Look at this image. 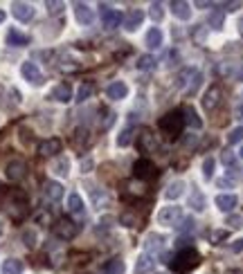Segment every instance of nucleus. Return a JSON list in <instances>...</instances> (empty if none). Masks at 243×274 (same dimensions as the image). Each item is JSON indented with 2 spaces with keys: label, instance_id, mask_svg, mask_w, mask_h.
Here are the masks:
<instances>
[{
  "label": "nucleus",
  "instance_id": "1",
  "mask_svg": "<svg viewBox=\"0 0 243 274\" xmlns=\"http://www.w3.org/2000/svg\"><path fill=\"white\" fill-rule=\"evenodd\" d=\"M169 263H171V270H176V272H189V270L201 265V254L196 252L194 247H185L180 249Z\"/></svg>",
  "mask_w": 243,
  "mask_h": 274
},
{
  "label": "nucleus",
  "instance_id": "2",
  "mask_svg": "<svg viewBox=\"0 0 243 274\" xmlns=\"http://www.w3.org/2000/svg\"><path fill=\"white\" fill-rule=\"evenodd\" d=\"M7 198H9V200L5 202L7 214H9L14 220L25 218V214H27V195L23 193V191L14 189V191H9V193H7Z\"/></svg>",
  "mask_w": 243,
  "mask_h": 274
},
{
  "label": "nucleus",
  "instance_id": "3",
  "mask_svg": "<svg viewBox=\"0 0 243 274\" xmlns=\"http://www.w3.org/2000/svg\"><path fill=\"white\" fill-rule=\"evenodd\" d=\"M182 126H185L182 112H167L164 117H160V131L167 133L169 137H180Z\"/></svg>",
  "mask_w": 243,
  "mask_h": 274
},
{
  "label": "nucleus",
  "instance_id": "4",
  "mask_svg": "<svg viewBox=\"0 0 243 274\" xmlns=\"http://www.w3.org/2000/svg\"><path fill=\"white\" fill-rule=\"evenodd\" d=\"M180 220H182V209L180 207H164V209L158 211V222L164 227H178Z\"/></svg>",
  "mask_w": 243,
  "mask_h": 274
},
{
  "label": "nucleus",
  "instance_id": "5",
  "mask_svg": "<svg viewBox=\"0 0 243 274\" xmlns=\"http://www.w3.org/2000/svg\"><path fill=\"white\" fill-rule=\"evenodd\" d=\"M133 173H135V178H140V180H151V178L158 175V169H155V164L151 162V160L140 158L138 162L133 164Z\"/></svg>",
  "mask_w": 243,
  "mask_h": 274
},
{
  "label": "nucleus",
  "instance_id": "6",
  "mask_svg": "<svg viewBox=\"0 0 243 274\" xmlns=\"http://www.w3.org/2000/svg\"><path fill=\"white\" fill-rule=\"evenodd\" d=\"M77 232H79V227L74 225L72 220H68V218H61V220H57V225H54V234H57L61 241H72V238L77 236Z\"/></svg>",
  "mask_w": 243,
  "mask_h": 274
},
{
  "label": "nucleus",
  "instance_id": "7",
  "mask_svg": "<svg viewBox=\"0 0 243 274\" xmlns=\"http://www.w3.org/2000/svg\"><path fill=\"white\" fill-rule=\"evenodd\" d=\"M99 14H101V23H104L106 29H115V27H120L122 14L117 9H113L111 5H101L99 7Z\"/></svg>",
  "mask_w": 243,
  "mask_h": 274
},
{
  "label": "nucleus",
  "instance_id": "8",
  "mask_svg": "<svg viewBox=\"0 0 243 274\" xmlns=\"http://www.w3.org/2000/svg\"><path fill=\"white\" fill-rule=\"evenodd\" d=\"M138 148L142 153H155V151H158V139H155V135L149 131V128H142V131H140Z\"/></svg>",
  "mask_w": 243,
  "mask_h": 274
},
{
  "label": "nucleus",
  "instance_id": "9",
  "mask_svg": "<svg viewBox=\"0 0 243 274\" xmlns=\"http://www.w3.org/2000/svg\"><path fill=\"white\" fill-rule=\"evenodd\" d=\"M21 74H23V79L30 81L32 85H41L43 83V72L38 70L36 63H32V61H25V63L21 65Z\"/></svg>",
  "mask_w": 243,
  "mask_h": 274
},
{
  "label": "nucleus",
  "instance_id": "10",
  "mask_svg": "<svg viewBox=\"0 0 243 274\" xmlns=\"http://www.w3.org/2000/svg\"><path fill=\"white\" fill-rule=\"evenodd\" d=\"M221 99H223L221 85H210V90H207L205 97H203V108H205V110H214V108L221 104Z\"/></svg>",
  "mask_w": 243,
  "mask_h": 274
},
{
  "label": "nucleus",
  "instance_id": "11",
  "mask_svg": "<svg viewBox=\"0 0 243 274\" xmlns=\"http://www.w3.org/2000/svg\"><path fill=\"white\" fill-rule=\"evenodd\" d=\"M25 171H27V166H25L23 160H11V162L5 166V175H7V180H11V182H18V180L25 178Z\"/></svg>",
  "mask_w": 243,
  "mask_h": 274
},
{
  "label": "nucleus",
  "instance_id": "12",
  "mask_svg": "<svg viewBox=\"0 0 243 274\" xmlns=\"http://www.w3.org/2000/svg\"><path fill=\"white\" fill-rule=\"evenodd\" d=\"M11 14H14L16 21L30 23L34 18V7L30 5V2H14V5H11Z\"/></svg>",
  "mask_w": 243,
  "mask_h": 274
},
{
  "label": "nucleus",
  "instance_id": "13",
  "mask_svg": "<svg viewBox=\"0 0 243 274\" xmlns=\"http://www.w3.org/2000/svg\"><path fill=\"white\" fill-rule=\"evenodd\" d=\"M61 153V139H57V137H50V139H43L41 144H38V155H43V158H52V155Z\"/></svg>",
  "mask_w": 243,
  "mask_h": 274
},
{
  "label": "nucleus",
  "instance_id": "14",
  "mask_svg": "<svg viewBox=\"0 0 243 274\" xmlns=\"http://www.w3.org/2000/svg\"><path fill=\"white\" fill-rule=\"evenodd\" d=\"M74 18H77V23H81V25H92L95 11L90 9L86 2H77V5H74Z\"/></svg>",
  "mask_w": 243,
  "mask_h": 274
},
{
  "label": "nucleus",
  "instance_id": "15",
  "mask_svg": "<svg viewBox=\"0 0 243 274\" xmlns=\"http://www.w3.org/2000/svg\"><path fill=\"white\" fill-rule=\"evenodd\" d=\"M43 193H45V198H48L50 202H59L63 198V187L59 185V182H54V180H48V182L43 185Z\"/></svg>",
  "mask_w": 243,
  "mask_h": 274
},
{
  "label": "nucleus",
  "instance_id": "16",
  "mask_svg": "<svg viewBox=\"0 0 243 274\" xmlns=\"http://www.w3.org/2000/svg\"><path fill=\"white\" fill-rule=\"evenodd\" d=\"M144 21V11L142 9H131L126 14V18H124V29L126 32H135L140 25H142Z\"/></svg>",
  "mask_w": 243,
  "mask_h": 274
},
{
  "label": "nucleus",
  "instance_id": "17",
  "mask_svg": "<svg viewBox=\"0 0 243 274\" xmlns=\"http://www.w3.org/2000/svg\"><path fill=\"white\" fill-rule=\"evenodd\" d=\"M106 95L111 97L113 101H122L128 97V85L124 83V81H113L111 85H108V90H106Z\"/></svg>",
  "mask_w": 243,
  "mask_h": 274
},
{
  "label": "nucleus",
  "instance_id": "18",
  "mask_svg": "<svg viewBox=\"0 0 243 274\" xmlns=\"http://www.w3.org/2000/svg\"><path fill=\"white\" fill-rule=\"evenodd\" d=\"M182 121H185L187 126L194 128V131L203 128V119L198 117V112L194 110V106H185V108H182Z\"/></svg>",
  "mask_w": 243,
  "mask_h": 274
},
{
  "label": "nucleus",
  "instance_id": "19",
  "mask_svg": "<svg viewBox=\"0 0 243 274\" xmlns=\"http://www.w3.org/2000/svg\"><path fill=\"white\" fill-rule=\"evenodd\" d=\"M52 99L59 101V104H68V101H72V88H70L68 83H59L54 85L52 90Z\"/></svg>",
  "mask_w": 243,
  "mask_h": 274
},
{
  "label": "nucleus",
  "instance_id": "20",
  "mask_svg": "<svg viewBox=\"0 0 243 274\" xmlns=\"http://www.w3.org/2000/svg\"><path fill=\"white\" fill-rule=\"evenodd\" d=\"M214 202H216L218 209L227 214V211H232L234 207L239 205V198L234 193H221V195H216V200H214Z\"/></svg>",
  "mask_w": 243,
  "mask_h": 274
},
{
  "label": "nucleus",
  "instance_id": "21",
  "mask_svg": "<svg viewBox=\"0 0 243 274\" xmlns=\"http://www.w3.org/2000/svg\"><path fill=\"white\" fill-rule=\"evenodd\" d=\"M171 11H174V16L178 21H189L191 18V5H187L182 0H174L171 2Z\"/></svg>",
  "mask_w": 243,
  "mask_h": 274
},
{
  "label": "nucleus",
  "instance_id": "22",
  "mask_svg": "<svg viewBox=\"0 0 243 274\" xmlns=\"http://www.w3.org/2000/svg\"><path fill=\"white\" fill-rule=\"evenodd\" d=\"M144 247H147V254L151 256L153 252H160L164 247V236L162 234H149L147 241H144Z\"/></svg>",
  "mask_w": 243,
  "mask_h": 274
},
{
  "label": "nucleus",
  "instance_id": "23",
  "mask_svg": "<svg viewBox=\"0 0 243 274\" xmlns=\"http://www.w3.org/2000/svg\"><path fill=\"white\" fill-rule=\"evenodd\" d=\"M68 211L74 214V216H84L86 207H84V198L79 193H70L68 195Z\"/></svg>",
  "mask_w": 243,
  "mask_h": 274
},
{
  "label": "nucleus",
  "instance_id": "24",
  "mask_svg": "<svg viewBox=\"0 0 243 274\" xmlns=\"http://www.w3.org/2000/svg\"><path fill=\"white\" fill-rule=\"evenodd\" d=\"M155 261L149 254H140L138 261H135V274H149L151 270H153Z\"/></svg>",
  "mask_w": 243,
  "mask_h": 274
},
{
  "label": "nucleus",
  "instance_id": "25",
  "mask_svg": "<svg viewBox=\"0 0 243 274\" xmlns=\"http://www.w3.org/2000/svg\"><path fill=\"white\" fill-rule=\"evenodd\" d=\"M149 50H158L162 45V32H160V27H151L147 32V38H144Z\"/></svg>",
  "mask_w": 243,
  "mask_h": 274
},
{
  "label": "nucleus",
  "instance_id": "26",
  "mask_svg": "<svg viewBox=\"0 0 243 274\" xmlns=\"http://www.w3.org/2000/svg\"><path fill=\"white\" fill-rule=\"evenodd\" d=\"M27 43H30V36H25V34L18 32V29H9V32H7V45H11V48H23Z\"/></svg>",
  "mask_w": 243,
  "mask_h": 274
},
{
  "label": "nucleus",
  "instance_id": "27",
  "mask_svg": "<svg viewBox=\"0 0 243 274\" xmlns=\"http://www.w3.org/2000/svg\"><path fill=\"white\" fill-rule=\"evenodd\" d=\"M189 207L194 211H205V195L201 193V191L196 189V187H191V195H189Z\"/></svg>",
  "mask_w": 243,
  "mask_h": 274
},
{
  "label": "nucleus",
  "instance_id": "28",
  "mask_svg": "<svg viewBox=\"0 0 243 274\" xmlns=\"http://www.w3.org/2000/svg\"><path fill=\"white\" fill-rule=\"evenodd\" d=\"M21 272H23V261H18V258H7V261H2L0 274H21Z\"/></svg>",
  "mask_w": 243,
  "mask_h": 274
},
{
  "label": "nucleus",
  "instance_id": "29",
  "mask_svg": "<svg viewBox=\"0 0 243 274\" xmlns=\"http://www.w3.org/2000/svg\"><path fill=\"white\" fill-rule=\"evenodd\" d=\"M182 189H185V182H182V180H176V182H171V185L167 187L164 198H167V200H178L180 195H182Z\"/></svg>",
  "mask_w": 243,
  "mask_h": 274
},
{
  "label": "nucleus",
  "instance_id": "30",
  "mask_svg": "<svg viewBox=\"0 0 243 274\" xmlns=\"http://www.w3.org/2000/svg\"><path fill=\"white\" fill-rule=\"evenodd\" d=\"M124 270H126V265H124V261L117 256L111 258V261L104 265V274H124Z\"/></svg>",
  "mask_w": 243,
  "mask_h": 274
},
{
  "label": "nucleus",
  "instance_id": "31",
  "mask_svg": "<svg viewBox=\"0 0 243 274\" xmlns=\"http://www.w3.org/2000/svg\"><path fill=\"white\" fill-rule=\"evenodd\" d=\"M201 83H203V74L198 72V70H194V72H191L189 83H187V88H185V92L187 95H196V90L201 88Z\"/></svg>",
  "mask_w": 243,
  "mask_h": 274
},
{
  "label": "nucleus",
  "instance_id": "32",
  "mask_svg": "<svg viewBox=\"0 0 243 274\" xmlns=\"http://www.w3.org/2000/svg\"><path fill=\"white\" fill-rule=\"evenodd\" d=\"M133 133H135V128H133V126H126V128H124V131L117 135V146L126 148L128 144H131V139H133Z\"/></svg>",
  "mask_w": 243,
  "mask_h": 274
},
{
  "label": "nucleus",
  "instance_id": "33",
  "mask_svg": "<svg viewBox=\"0 0 243 274\" xmlns=\"http://www.w3.org/2000/svg\"><path fill=\"white\" fill-rule=\"evenodd\" d=\"M149 16L153 18V23H160L164 18V7L162 2H151V7H149Z\"/></svg>",
  "mask_w": 243,
  "mask_h": 274
},
{
  "label": "nucleus",
  "instance_id": "34",
  "mask_svg": "<svg viewBox=\"0 0 243 274\" xmlns=\"http://www.w3.org/2000/svg\"><path fill=\"white\" fill-rule=\"evenodd\" d=\"M126 189H128V195H138V198L147 193V185H144V182H135V180H131V182H128Z\"/></svg>",
  "mask_w": 243,
  "mask_h": 274
},
{
  "label": "nucleus",
  "instance_id": "35",
  "mask_svg": "<svg viewBox=\"0 0 243 274\" xmlns=\"http://www.w3.org/2000/svg\"><path fill=\"white\" fill-rule=\"evenodd\" d=\"M54 173H59V175H68L70 173V160L68 158H59L57 162H54Z\"/></svg>",
  "mask_w": 243,
  "mask_h": 274
},
{
  "label": "nucleus",
  "instance_id": "36",
  "mask_svg": "<svg viewBox=\"0 0 243 274\" xmlns=\"http://www.w3.org/2000/svg\"><path fill=\"white\" fill-rule=\"evenodd\" d=\"M92 90H95V85L90 83V81L81 83L79 92H77V101H86V99H90V95H92Z\"/></svg>",
  "mask_w": 243,
  "mask_h": 274
},
{
  "label": "nucleus",
  "instance_id": "37",
  "mask_svg": "<svg viewBox=\"0 0 243 274\" xmlns=\"http://www.w3.org/2000/svg\"><path fill=\"white\" fill-rule=\"evenodd\" d=\"M223 16H225V11L223 9H218V11H214L210 16V27L212 29H221L223 27Z\"/></svg>",
  "mask_w": 243,
  "mask_h": 274
},
{
  "label": "nucleus",
  "instance_id": "38",
  "mask_svg": "<svg viewBox=\"0 0 243 274\" xmlns=\"http://www.w3.org/2000/svg\"><path fill=\"white\" fill-rule=\"evenodd\" d=\"M214 158H205V162H203V178L205 180H212L214 178Z\"/></svg>",
  "mask_w": 243,
  "mask_h": 274
},
{
  "label": "nucleus",
  "instance_id": "39",
  "mask_svg": "<svg viewBox=\"0 0 243 274\" xmlns=\"http://www.w3.org/2000/svg\"><path fill=\"white\" fill-rule=\"evenodd\" d=\"M120 222L122 225H126V227H140V218L133 216V214H128V211L120 216Z\"/></svg>",
  "mask_w": 243,
  "mask_h": 274
},
{
  "label": "nucleus",
  "instance_id": "40",
  "mask_svg": "<svg viewBox=\"0 0 243 274\" xmlns=\"http://www.w3.org/2000/svg\"><path fill=\"white\" fill-rule=\"evenodd\" d=\"M155 65V58L149 56V54H144V56L138 58V70H151Z\"/></svg>",
  "mask_w": 243,
  "mask_h": 274
},
{
  "label": "nucleus",
  "instance_id": "41",
  "mask_svg": "<svg viewBox=\"0 0 243 274\" xmlns=\"http://www.w3.org/2000/svg\"><path fill=\"white\" fill-rule=\"evenodd\" d=\"M243 139V126H237L230 131V135H227V144H239Z\"/></svg>",
  "mask_w": 243,
  "mask_h": 274
},
{
  "label": "nucleus",
  "instance_id": "42",
  "mask_svg": "<svg viewBox=\"0 0 243 274\" xmlns=\"http://www.w3.org/2000/svg\"><path fill=\"white\" fill-rule=\"evenodd\" d=\"M23 243H25V247L32 249L34 245H36V234H34L32 229H25V232H23Z\"/></svg>",
  "mask_w": 243,
  "mask_h": 274
},
{
  "label": "nucleus",
  "instance_id": "43",
  "mask_svg": "<svg viewBox=\"0 0 243 274\" xmlns=\"http://www.w3.org/2000/svg\"><path fill=\"white\" fill-rule=\"evenodd\" d=\"M45 7H48L50 14H61V11L65 9L63 2H54V0H48V2H45Z\"/></svg>",
  "mask_w": 243,
  "mask_h": 274
},
{
  "label": "nucleus",
  "instance_id": "44",
  "mask_svg": "<svg viewBox=\"0 0 243 274\" xmlns=\"http://www.w3.org/2000/svg\"><path fill=\"white\" fill-rule=\"evenodd\" d=\"M223 164H225V166H230L232 171H237V158H234L230 151H225V153H223Z\"/></svg>",
  "mask_w": 243,
  "mask_h": 274
},
{
  "label": "nucleus",
  "instance_id": "45",
  "mask_svg": "<svg viewBox=\"0 0 243 274\" xmlns=\"http://www.w3.org/2000/svg\"><path fill=\"white\" fill-rule=\"evenodd\" d=\"M81 142H88V131H86V128H79V131L74 133V144H77V146H81Z\"/></svg>",
  "mask_w": 243,
  "mask_h": 274
},
{
  "label": "nucleus",
  "instance_id": "46",
  "mask_svg": "<svg viewBox=\"0 0 243 274\" xmlns=\"http://www.w3.org/2000/svg\"><path fill=\"white\" fill-rule=\"evenodd\" d=\"M194 218H185V220H182V225H178V229L180 232H194Z\"/></svg>",
  "mask_w": 243,
  "mask_h": 274
},
{
  "label": "nucleus",
  "instance_id": "47",
  "mask_svg": "<svg viewBox=\"0 0 243 274\" xmlns=\"http://www.w3.org/2000/svg\"><path fill=\"white\" fill-rule=\"evenodd\" d=\"M227 225L234 227V229H237V227H241V216H230V218H227Z\"/></svg>",
  "mask_w": 243,
  "mask_h": 274
},
{
  "label": "nucleus",
  "instance_id": "48",
  "mask_svg": "<svg viewBox=\"0 0 243 274\" xmlns=\"http://www.w3.org/2000/svg\"><path fill=\"white\" fill-rule=\"evenodd\" d=\"M205 32H207V27H201V29H196L194 38H196L198 43H203V41H205Z\"/></svg>",
  "mask_w": 243,
  "mask_h": 274
},
{
  "label": "nucleus",
  "instance_id": "49",
  "mask_svg": "<svg viewBox=\"0 0 243 274\" xmlns=\"http://www.w3.org/2000/svg\"><path fill=\"white\" fill-rule=\"evenodd\" d=\"M232 252H234V254L243 252V238H239V241H234V243H232Z\"/></svg>",
  "mask_w": 243,
  "mask_h": 274
},
{
  "label": "nucleus",
  "instance_id": "50",
  "mask_svg": "<svg viewBox=\"0 0 243 274\" xmlns=\"http://www.w3.org/2000/svg\"><path fill=\"white\" fill-rule=\"evenodd\" d=\"M223 238H227V232H214V234H212V241H214V243L223 241Z\"/></svg>",
  "mask_w": 243,
  "mask_h": 274
},
{
  "label": "nucleus",
  "instance_id": "51",
  "mask_svg": "<svg viewBox=\"0 0 243 274\" xmlns=\"http://www.w3.org/2000/svg\"><path fill=\"white\" fill-rule=\"evenodd\" d=\"M241 7V2H225V9L223 11H237Z\"/></svg>",
  "mask_w": 243,
  "mask_h": 274
},
{
  "label": "nucleus",
  "instance_id": "52",
  "mask_svg": "<svg viewBox=\"0 0 243 274\" xmlns=\"http://www.w3.org/2000/svg\"><path fill=\"white\" fill-rule=\"evenodd\" d=\"M232 180H218V187H232Z\"/></svg>",
  "mask_w": 243,
  "mask_h": 274
},
{
  "label": "nucleus",
  "instance_id": "53",
  "mask_svg": "<svg viewBox=\"0 0 243 274\" xmlns=\"http://www.w3.org/2000/svg\"><path fill=\"white\" fill-rule=\"evenodd\" d=\"M196 7H210V2H205V0H198V2H196Z\"/></svg>",
  "mask_w": 243,
  "mask_h": 274
},
{
  "label": "nucleus",
  "instance_id": "54",
  "mask_svg": "<svg viewBox=\"0 0 243 274\" xmlns=\"http://www.w3.org/2000/svg\"><path fill=\"white\" fill-rule=\"evenodd\" d=\"M2 23H5V11L0 9V25H2Z\"/></svg>",
  "mask_w": 243,
  "mask_h": 274
},
{
  "label": "nucleus",
  "instance_id": "55",
  "mask_svg": "<svg viewBox=\"0 0 243 274\" xmlns=\"http://www.w3.org/2000/svg\"><path fill=\"white\" fill-rule=\"evenodd\" d=\"M239 158H241V160H243V146H241V148H239Z\"/></svg>",
  "mask_w": 243,
  "mask_h": 274
},
{
  "label": "nucleus",
  "instance_id": "56",
  "mask_svg": "<svg viewBox=\"0 0 243 274\" xmlns=\"http://www.w3.org/2000/svg\"><path fill=\"white\" fill-rule=\"evenodd\" d=\"M239 32H241V36H243V21H241V25H239Z\"/></svg>",
  "mask_w": 243,
  "mask_h": 274
},
{
  "label": "nucleus",
  "instance_id": "57",
  "mask_svg": "<svg viewBox=\"0 0 243 274\" xmlns=\"http://www.w3.org/2000/svg\"><path fill=\"white\" fill-rule=\"evenodd\" d=\"M239 115H241V119H243V106H241V108H239Z\"/></svg>",
  "mask_w": 243,
  "mask_h": 274
},
{
  "label": "nucleus",
  "instance_id": "58",
  "mask_svg": "<svg viewBox=\"0 0 243 274\" xmlns=\"http://www.w3.org/2000/svg\"><path fill=\"white\" fill-rule=\"evenodd\" d=\"M0 236H2V222H0Z\"/></svg>",
  "mask_w": 243,
  "mask_h": 274
},
{
  "label": "nucleus",
  "instance_id": "59",
  "mask_svg": "<svg viewBox=\"0 0 243 274\" xmlns=\"http://www.w3.org/2000/svg\"><path fill=\"white\" fill-rule=\"evenodd\" d=\"M234 274H241V272H234Z\"/></svg>",
  "mask_w": 243,
  "mask_h": 274
},
{
  "label": "nucleus",
  "instance_id": "60",
  "mask_svg": "<svg viewBox=\"0 0 243 274\" xmlns=\"http://www.w3.org/2000/svg\"><path fill=\"white\" fill-rule=\"evenodd\" d=\"M160 274H164V272H160Z\"/></svg>",
  "mask_w": 243,
  "mask_h": 274
}]
</instances>
